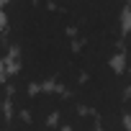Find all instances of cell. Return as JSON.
I'll return each mask as SVG.
<instances>
[{
    "label": "cell",
    "mask_w": 131,
    "mask_h": 131,
    "mask_svg": "<svg viewBox=\"0 0 131 131\" xmlns=\"http://www.w3.org/2000/svg\"><path fill=\"white\" fill-rule=\"evenodd\" d=\"M62 100H64L62 93H54V90H39V93H31V98H28L23 113H26L34 123H44V126H49V118L57 116Z\"/></svg>",
    "instance_id": "1"
},
{
    "label": "cell",
    "mask_w": 131,
    "mask_h": 131,
    "mask_svg": "<svg viewBox=\"0 0 131 131\" xmlns=\"http://www.w3.org/2000/svg\"><path fill=\"white\" fill-rule=\"evenodd\" d=\"M100 123H98V116L95 113H80L75 118V123L70 126V131H98Z\"/></svg>",
    "instance_id": "2"
},
{
    "label": "cell",
    "mask_w": 131,
    "mask_h": 131,
    "mask_svg": "<svg viewBox=\"0 0 131 131\" xmlns=\"http://www.w3.org/2000/svg\"><path fill=\"white\" fill-rule=\"evenodd\" d=\"M10 49H13V41H10L8 31H0V62H3V59H8Z\"/></svg>",
    "instance_id": "3"
},
{
    "label": "cell",
    "mask_w": 131,
    "mask_h": 131,
    "mask_svg": "<svg viewBox=\"0 0 131 131\" xmlns=\"http://www.w3.org/2000/svg\"><path fill=\"white\" fill-rule=\"evenodd\" d=\"M121 46H123V57H126V70H123V72H131V28H128L126 36L121 39Z\"/></svg>",
    "instance_id": "4"
}]
</instances>
